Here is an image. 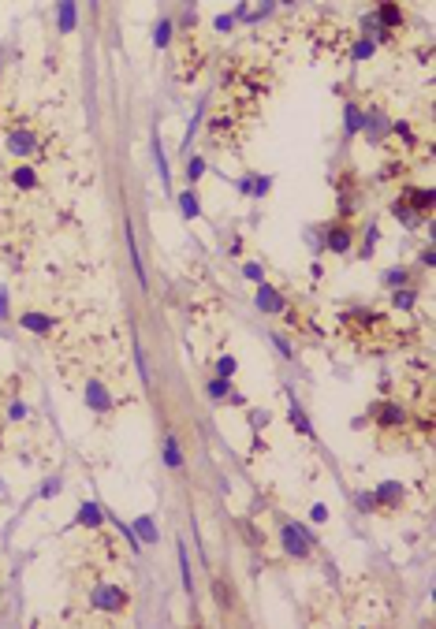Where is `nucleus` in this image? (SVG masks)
<instances>
[{"mask_svg":"<svg viewBox=\"0 0 436 629\" xmlns=\"http://www.w3.org/2000/svg\"><path fill=\"white\" fill-rule=\"evenodd\" d=\"M339 328L347 332V339H354V343H358L362 350H369V354L388 350V346H399V343H403V339L395 336L399 328L388 324L384 313L365 309V306H351V309L339 313Z\"/></svg>","mask_w":436,"mask_h":629,"instance_id":"1","label":"nucleus"},{"mask_svg":"<svg viewBox=\"0 0 436 629\" xmlns=\"http://www.w3.org/2000/svg\"><path fill=\"white\" fill-rule=\"evenodd\" d=\"M280 548H284L287 558L306 562V558L313 555V548H317V536L306 525H299V521H284L280 525Z\"/></svg>","mask_w":436,"mask_h":629,"instance_id":"2","label":"nucleus"},{"mask_svg":"<svg viewBox=\"0 0 436 629\" xmlns=\"http://www.w3.org/2000/svg\"><path fill=\"white\" fill-rule=\"evenodd\" d=\"M4 149H8V157H15V160H30V157H38V153H41V138H38V130H34V127L19 120V123H11V127H8Z\"/></svg>","mask_w":436,"mask_h":629,"instance_id":"3","label":"nucleus"},{"mask_svg":"<svg viewBox=\"0 0 436 629\" xmlns=\"http://www.w3.org/2000/svg\"><path fill=\"white\" fill-rule=\"evenodd\" d=\"M365 421H373L377 432H403V428H410V410L395 399H380Z\"/></svg>","mask_w":436,"mask_h":629,"instance_id":"4","label":"nucleus"},{"mask_svg":"<svg viewBox=\"0 0 436 629\" xmlns=\"http://www.w3.org/2000/svg\"><path fill=\"white\" fill-rule=\"evenodd\" d=\"M90 607L101 610V615H123L131 607V596H127L120 585H97L90 592Z\"/></svg>","mask_w":436,"mask_h":629,"instance_id":"5","label":"nucleus"},{"mask_svg":"<svg viewBox=\"0 0 436 629\" xmlns=\"http://www.w3.org/2000/svg\"><path fill=\"white\" fill-rule=\"evenodd\" d=\"M321 242H325V250H332V254H339V257H347L351 250H354V227L347 224V220H332L328 227H325V235H321Z\"/></svg>","mask_w":436,"mask_h":629,"instance_id":"6","label":"nucleus"},{"mask_svg":"<svg viewBox=\"0 0 436 629\" xmlns=\"http://www.w3.org/2000/svg\"><path fill=\"white\" fill-rule=\"evenodd\" d=\"M373 503H377V510H384V514H399V510L407 506V488L399 481H380L373 488Z\"/></svg>","mask_w":436,"mask_h":629,"instance_id":"7","label":"nucleus"},{"mask_svg":"<svg viewBox=\"0 0 436 629\" xmlns=\"http://www.w3.org/2000/svg\"><path fill=\"white\" fill-rule=\"evenodd\" d=\"M403 202H407L414 212H422L425 220H432V209H436V190L432 187H414V183H403Z\"/></svg>","mask_w":436,"mask_h":629,"instance_id":"8","label":"nucleus"},{"mask_svg":"<svg viewBox=\"0 0 436 629\" xmlns=\"http://www.w3.org/2000/svg\"><path fill=\"white\" fill-rule=\"evenodd\" d=\"M254 306L265 313V317H280V313L287 309V298H284V291H276L272 284H257V294H254Z\"/></svg>","mask_w":436,"mask_h":629,"instance_id":"9","label":"nucleus"},{"mask_svg":"<svg viewBox=\"0 0 436 629\" xmlns=\"http://www.w3.org/2000/svg\"><path fill=\"white\" fill-rule=\"evenodd\" d=\"M373 15H377V23H380V26L392 30V34L407 26V11H403L399 0H373Z\"/></svg>","mask_w":436,"mask_h":629,"instance_id":"10","label":"nucleus"},{"mask_svg":"<svg viewBox=\"0 0 436 629\" xmlns=\"http://www.w3.org/2000/svg\"><path fill=\"white\" fill-rule=\"evenodd\" d=\"M205 395L213 402H235V406H246V399H242V395L235 391V384L228 376H209L205 380Z\"/></svg>","mask_w":436,"mask_h":629,"instance_id":"11","label":"nucleus"},{"mask_svg":"<svg viewBox=\"0 0 436 629\" xmlns=\"http://www.w3.org/2000/svg\"><path fill=\"white\" fill-rule=\"evenodd\" d=\"M388 115L380 112V108H365V120H362V135H365V142L369 145H384V138H388Z\"/></svg>","mask_w":436,"mask_h":629,"instance_id":"12","label":"nucleus"},{"mask_svg":"<svg viewBox=\"0 0 436 629\" xmlns=\"http://www.w3.org/2000/svg\"><path fill=\"white\" fill-rule=\"evenodd\" d=\"M150 149H153V164H157V175L165 183V194L172 197V168H168V153H165V142H160V130H150Z\"/></svg>","mask_w":436,"mask_h":629,"instance_id":"13","label":"nucleus"},{"mask_svg":"<svg viewBox=\"0 0 436 629\" xmlns=\"http://www.w3.org/2000/svg\"><path fill=\"white\" fill-rule=\"evenodd\" d=\"M19 328L23 332H30V336H53L56 332V321L48 317V313H34V309H26V313H19Z\"/></svg>","mask_w":436,"mask_h":629,"instance_id":"14","label":"nucleus"},{"mask_svg":"<svg viewBox=\"0 0 436 629\" xmlns=\"http://www.w3.org/2000/svg\"><path fill=\"white\" fill-rule=\"evenodd\" d=\"M123 239H127V254H131V264H135V279L145 291L150 287V276H145V264H142V254H138V239H135V224L131 220H123Z\"/></svg>","mask_w":436,"mask_h":629,"instance_id":"15","label":"nucleus"},{"mask_svg":"<svg viewBox=\"0 0 436 629\" xmlns=\"http://www.w3.org/2000/svg\"><path fill=\"white\" fill-rule=\"evenodd\" d=\"M287 417H291V425H295V432L299 436H306V440H313L317 432H313V425H310V417H306V410H302V402L295 399V391L287 388Z\"/></svg>","mask_w":436,"mask_h":629,"instance_id":"16","label":"nucleus"},{"mask_svg":"<svg viewBox=\"0 0 436 629\" xmlns=\"http://www.w3.org/2000/svg\"><path fill=\"white\" fill-rule=\"evenodd\" d=\"M78 26V0H56V34H75Z\"/></svg>","mask_w":436,"mask_h":629,"instance_id":"17","label":"nucleus"},{"mask_svg":"<svg viewBox=\"0 0 436 629\" xmlns=\"http://www.w3.org/2000/svg\"><path fill=\"white\" fill-rule=\"evenodd\" d=\"M213 600H217V607H220V615L228 618L232 610L239 607V592L224 581V577H213Z\"/></svg>","mask_w":436,"mask_h":629,"instance_id":"18","label":"nucleus"},{"mask_svg":"<svg viewBox=\"0 0 436 629\" xmlns=\"http://www.w3.org/2000/svg\"><path fill=\"white\" fill-rule=\"evenodd\" d=\"M83 395H86V406L93 413H112V406H116V402H112V395L105 391V384H97V380H90Z\"/></svg>","mask_w":436,"mask_h":629,"instance_id":"19","label":"nucleus"},{"mask_svg":"<svg viewBox=\"0 0 436 629\" xmlns=\"http://www.w3.org/2000/svg\"><path fill=\"white\" fill-rule=\"evenodd\" d=\"M160 458H165V466H168L172 473H183V466H187L183 447H180V440H175L172 432L165 436V443H160Z\"/></svg>","mask_w":436,"mask_h":629,"instance_id":"20","label":"nucleus"},{"mask_svg":"<svg viewBox=\"0 0 436 629\" xmlns=\"http://www.w3.org/2000/svg\"><path fill=\"white\" fill-rule=\"evenodd\" d=\"M8 183H11L15 190H26V194H30V190H38V187H41V175L30 168V164L19 160V168H11V175H8Z\"/></svg>","mask_w":436,"mask_h":629,"instance_id":"21","label":"nucleus"},{"mask_svg":"<svg viewBox=\"0 0 436 629\" xmlns=\"http://www.w3.org/2000/svg\"><path fill=\"white\" fill-rule=\"evenodd\" d=\"M172 41H175V19L172 15H160L157 26H153V48L157 53H168Z\"/></svg>","mask_w":436,"mask_h":629,"instance_id":"22","label":"nucleus"},{"mask_svg":"<svg viewBox=\"0 0 436 629\" xmlns=\"http://www.w3.org/2000/svg\"><path fill=\"white\" fill-rule=\"evenodd\" d=\"M388 135H395L407 153H414V149H417V127L410 120H392V123H388Z\"/></svg>","mask_w":436,"mask_h":629,"instance_id":"23","label":"nucleus"},{"mask_svg":"<svg viewBox=\"0 0 436 629\" xmlns=\"http://www.w3.org/2000/svg\"><path fill=\"white\" fill-rule=\"evenodd\" d=\"M362 120H365V108L358 101H347L343 105V135L354 138V135H362Z\"/></svg>","mask_w":436,"mask_h":629,"instance_id":"24","label":"nucleus"},{"mask_svg":"<svg viewBox=\"0 0 436 629\" xmlns=\"http://www.w3.org/2000/svg\"><path fill=\"white\" fill-rule=\"evenodd\" d=\"M209 172V160L205 153H187V168H183V179H187V187H198L202 179Z\"/></svg>","mask_w":436,"mask_h":629,"instance_id":"25","label":"nucleus"},{"mask_svg":"<svg viewBox=\"0 0 436 629\" xmlns=\"http://www.w3.org/2000/svg\"><path fill=\"white\" fill-rule=\"evenodd\" d=\"M75 525H83V529H101V525H105V506H101V503H83V506H78V514H75Z\"/></svg>","mask_w":436,"mask_h":629,"instance_id":"26","label":"nucleus"},{"mask_svg":"<svg viewBox=\"0 0 436 629\" xmlns=\"http://www.w3.org/2000/svg\"><path fill=\"white\" fill-rule=\"evenodd\" d=\"M347 56H351V63H365V60H373V56H377V45L369 41L365 34H354V38H351V48H347Z\"/></svg>","mask_w":436,"mask_h":629,"instance_id":"27","label":"nucleus"},{"mask_svg":"<svg viewBox=\"0 0 436 629\" xmlns=\"http://www.w3.org/2000/svg\"><path fill=\"white\" fill-rule=\"evenodd\" d=\"M392 217H395L403 227H407V231H417V227L425 224V217H422V212H414L407 202H403V197H399V202H392Z\"/></svg>","mask_w":436,"mask_h":629,"instance_id":"28","label":"nucleus"},{"mask_svg":"<svg viewBox=\"0 0 436 629\" xmlns=\"http://www.w3.org/2000/svg\"><path fill=\"white\" fill-rule=\"evenodd\" d=\"M175 205H180V217H183V220H198V217H202V205H198V194H194V187H187V190L175 194Z\"/></svg>","mask_w":436,"mask_h":629,"instance_id":"29","label":"nucleus"},{"mask_svg":"<svg viewBox=\"0 0 436 629\" xmlns=\"http://www.w3.org/2000/svg\"><path fill=\"white\" fill-rule=\"evenodd\" d=\"M194 26H198V0H183V11L180 19H175V34H194Z\"/></svg>","mask_w":436,"mask_h":629,"instance_id":"30","label":"nucleus"},{"mask_svg":"<svg viewBox=\"0 0 436 629\" xmlns=\"http://www.w3.org/2000/svg\"><path fill=\"white\" fill-rule=\"evenodd\" d=\"M380 284H384L388 291H395V287H410V269H407V264H392V269L380 276Z\"/></svg>","mask_w":436,"mask_h":629,"instance_id":"31","label":"nucleus"},{"mask_svg":"<svg viewBox=\"0 0 436 629\" xmlns=\"http://www.w3.org/2000/svg\"><path fill=\"white\" fill-rule=\"evenodd\" d=\"M392 306L403 309V313H410V309L417 306V287H414V284H410V287H395V291H392Z\"/></svg>","mask_w":436,"mask_h":629,"instance_id":"32","label":"nucleus"},{"mask_svg":"<svg viewBox=\"0 0 436 629\" xmlns=\"http://www.w3.org/2000/svg\"><path fill=\"white\" fill-rule=\"evenodd\" d=\"M175 551H180V581H183V592L194 596V570H190V555L183 544H175Z\"/></svg>","mask_w":436,"mask_h":629,"instance_id":"33","label":"nucleus"},{"mask_svg":"<svg viewBox=\"0 0 436 629\" xmlns=\"http://www.w3.org/2000/svg\"><path fill=\"white\" fill-rule=\"evenodd\" d=\"M272 11H276V0H257V4H254V8L246 11V19H242V23L257 26V23H265V19H269Z\"/></svg>","mask_w":436,"mask_h":629,"instance_id":"34","label":"nucleus"},{"mask_svg":"<svg viewBox=\"0 0 436 629\" xmlns=\"http://www.w3.org/2000/svg\"><path fill=\"white\" fill-rule=\"evenodd\" d=\"M135 536H142L145 544H157L160 536H157V521L150 518V514H142L138 521H135Z\"/></svg>","mask_w":436,"mask_h":629,"instance_id":"35","label":"nucleus"},{"mask_svg":"<svg viewBox=\"0 0 436 629\" xmlns=\"http://www.w3.org/2000/svg\"><path fill=\"white\" fill-rule=\"evenodd\" d=\"M377 239H380V224H369V227H365V235H362V246H358V257H373Z\"/></svg>","mask_w":436,"mask_h":629,"instance_id":"36","label":"nucleus"},{"mask_svg":"<svg viewBox=\"0 0 436 629\" xmlns=\"http://www.w3.org/2000/svg\"><path fill=\"white\" fill-rule=\"evenodd\" d=\"M239 373V361H235V354H220L217 361H213V376H235Z\"/></svg>","mask_w":436,"mask_h":629,"instance_id":"37","label":"nucleus"},{"mask_svg":"<svg viewBox=\"0 0 436 629\" xmlns=\"http://www.w3.org/2000/svg\"><path fill=\"white\" fill-rule=\"evenodd\" d=\"M26 413H30V406L19 399V395H15V399L8 402V413H4V417H8V425H23V421H26Z\"/></svg>","mask_w":436,"mask_h":629,"instance_id":"38","label":"nucleus"},{"mask_svg":"<svg viewBox=\"0 0 436 629\" xmlns=\"http://www.w3.org/2000/svg\"><path fill=\"white\" fill-rule=\"evenodd\" d=\"M60 492H63V477H45V484L38 488L41 499H56Z\"/></svg>","mask_w":436,"mask_h":629,"instance_id":"39","label":"nucleus"},{"mask_svg":"<svg viewBox=\"0 0 436 629\" xmlns=\"http://www.w3.org/2000/svg\"><path fill=\"white\" fill-rule=\"evenodd\" d=\"M272 183H276V179H272V175H257V172H254V187H250V197H265V194L272 190Z\"/></svg>","mask_w":436,"mask_h":629,"instance_id":"40","label":"nucleus"},{"mask_svg":"<svg viewBox=\"0 0 436 629\" xmlns=\"http://www.w3.org/2000/svg\"><path fill=\"white\" fill-rule=\"evenodd\" d=\"M213 30H217V34H232V30H235V15L232 11H220L217 19H213Z\"/></svg>","mask_w":436,"mask_h":629,"instance_id":"41","label":"nucleus"},{"mask_svg":"<svg viewBox=\"0 0 436 629\" xmlns=\"http://www.w3.org/2000/svg\"><path fill=\"white\" fill-rule=\"evenodd\" d=\"M354 503H358V514H377L373 492H358V495H354Z\"/></svg>","mask_w":436,"mask_h":629,"instance_id":"42","label":"nucleus"},{"mask_svg":"<svg viewBox=\"0 0 436 629\" xmlns=\"http://www.w3.org/2000/svg\"><path fill=\"white\" fill-rule=\"evenodd\" d=\"M242 276H246L250 284H261V279H265V264H257V261H246V264H242Z\"/></svg>","mask_w":436,"mask_h":629,"instance_id":"43","label":"nucleus"},{"mask_svg":"<svg viewBox=\"0 0 436 629\" xmlns=\"http://www.w3.org/2000/svg\"><path fill=\"white\" fill-rule=\"evenodd\" d=\"M417 264H422V269H425V272H432V269H436V242H429V246H425V250H422V254H417Z\"/></svg>","mask_w":436,"mask_h":629,"instance_id":"44","label":"nucleus"},{"mask_svg":"<svg viewBox=\"0 0 436 629\" xmlns=\"http://www.w3.org/2000/svg\"><path fill=\"white\" fill-rule=\"evenodd\" d=\"M246 417H250V428H254V432H257V428H265V425L272 421V413H269V410H250V413H246Z\"/></svg>","mask_w":436,"mask_h":629,"instance_id":"45","label":"nucleus"},{"mask_svg":"<svg viewBox=\"0 0 436 629\" xmlns=\"http://www.w3.org/2000/svg\"><path fill=\"white\" fill-rule=\"evenodd\" d=\"M250 187H254V172H246V175L235 179V194H239V197H250Z\"/></svg>","mask_w":436,"mask_h":629,"instance_id":"46","label":"nucleus"},{"mask_svg":"<svg viewBox=\"0 0 436 629\" xmlns=\"http://www.w3.org/2000/svg\"><path fill=\"white\" fill-rule=\"evenodd\" d=\"M410 425H417V432H425V436H432V428H436L432 413H422V417H410Z\"/></svg>","mask_w":436,"mask_h":629,"instance_id":"47","label":"nucleus"},{"mask_svg":"<svg viewBox=\"0 0 436 629\" xmlns=\"http://www.w3.org/2000/svg\"><path fill=\"white\" fill-rule=\"evenodd\" d=\"M272 346H276V350H280V354H284L287 361H291V354H295V346H291V343H287V339H284L280 332H272Z\"/></svg>","mask_w":436,"mask_h":629,"instance_id":"48","label":"nucleus"},{"mask_svg":"<svg viewBox=\"0 0 436 629\" xmlns=\"http://www.w3.org/2000/svg\"><path fill=\"white\" fill-rule=\"evenodd\" d=\"M310 521L325 525V521H328V506H325V503H313V506H310Z\"/></svg>","mask_w":436,"mask_h":629,"instance_id":"49","label":"nucleus"},{"mask_svg":"<svg viewBox=\"0 0 436 629\" xmlns=\"http://www.w3.org/2000/svg\"><path fill=\"white\" fill-rule=\"evenodd\" d=\"M0 321H8V287H0Z\"/></svg>","mask_w":436,"mask_h":629,"instance_id":"50","label":"nucleus"},{"mask_svg":"<svg viewBox=\"0 0 436 629\" xmlns=\"http://www.w3.org/2000/svg\"><path fill=\"white\" fill-rule=\"evenodd\" d=\"M228 254H242V239H239V235H232V242H228Z\"/></svg>","mask_w":436,"mask_h":629,"instance_id":"51","label":"nucleus"},{"mask_svg":"<svg viewBox=\"0 0 436 629\" xmlns=\"http://www.w3.org/2000/svg\"><path fill=\"white\" fill-rule=\"evenodd\" d=\"M0 71H4V53H0Z\"/></svg>","mask_w":436,"mask_h":629,"instance_id":"52","label":"nucleus"}]
</instances>
